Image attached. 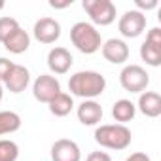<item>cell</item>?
<instances>
[{
	"label": "cell",
	"mask_w": 161,
	"mask_h": 161,
	"mask_svg": "<svg viewBox=\"0 0 161 161\" xmlns=\"http://www.w3.org/2000/svg\"><path fill=\"white\" fill-rule=\"evenodd\" d=\"M32 34L40 44H55L61 38V23L53 17H40L34 23Z\"/></svg>",
	"instance_id": "8"
},
{
	"label": "cell",
	"mask_w": 161,
	"mask_h": 161,
	"mask_svg": "<svg viewBox=\"0 0 161 161\" xmlns=\"http://www.w3.org/2000/svg\"><path fill=\"white\" fill-rule=\"evenodd\" d=\"M82 8L89 15L93 27H108L116 21V4L112 0H84Z\"/></svg>",
	"instance_id": "4"
},
{
	"label": "cell",
	"mask_w": 161,
	"mask_h": 161,
	"mask_svg": "<svg viewBox=\"0 0 161 161\" xmlns=\"http://www.w3.org/2000/svg\"><path fill=\"white\" fill-rule=\"evenodd\" d=\"M59 93H61V84L51 74H40L32 84V95H34V99L38 103L49 104Z\"/></svg>",
	"instance_id": "7"
},
{
	"label": "cell",
	"mask_w": 161,
	"mask_h": 161,
	"mask_svg": "<svg viewBox=\"0 0 161 161\" xmlns=\"http://www.w3.org/2000/svg\"><path fill=\"white\" fill-rule=\"evenodd\" d=\"M2 97H4V86H2V82H0V101H2Z\"/></svg>",
	"instance_id": "28"
},
{
	"label": "cell",
	"mask_w": 161,
	"mask_h": 161,
	"mask_svg": "<svg viewBox=\"0 0 161 161\" xmlns=\"http://www.w3.org/2000/svg\"><path fill=\"white\" fill-rule=\"evenodd\" d=\"M119 84L129 93H142L150 86V74L140 64H125L119 72Z\"/></svg>",
	"instance_id": "5"
},
{
	"label": "cell",
	"mask_w": 161,
	"mask_h": 161,
	"mask_svg": "<svg viewBox=\"0 0 161 161\" xmlns=\"http://www.w3.org/2000/svg\"><path fill=\"white\" fill-rule=\"evenodd\" d=\"M70 42L72 46L84 55H93L101 49L103 46V36L97 31V27H93L87 21H78L72 25L70 29Z\"/></svg>",
	"instance_id": "3"
},
{
	"label": "cell",
	"mask_w": 161,
	"mask_h": 161,
	"mask_svg": "<svg viewBox=\"0 0 161 161\" xmlns=\"http://www.w3.org/2000/svg\"><path fill=\"white\" fill-rule=\"evenodd\" d=\"M49 6L55 8V10H63V8L72 6V0H64V2H55V0H49Z\"/></svg>",
	"instance_id": "27"
},
{
	"label": "cell",
	"mask_w": 161,
	"mask_h": 161,
	"mask_svg": "<svg viewBox=\"0 0 161 161\" xmlns=\"http://www.w3.org/2000/svg\"><path fill=\"white\" fill-rule=\"evenodd\" d=\"M21 129V116L12 110H2L0 112V136L12 135Z\"/></svg>",
	"instance_id": "18"
},
{
	"label": "cell",
	"mask_w": 161,
	"mask_h": 161,
	"mask_svg": "<svg viewBox=\"0 0 161 161\" xmlns=\"http://www.w3.org/2000/svg\"><path fill=\"white\" fill-rule=\"evenodd\" d=\"M125 161H152V159H150V155H146L144 152H135V153H131Z\"/></svg>",
	"instance_id": "26"
},
{
	"label": "cell",
	"mask_w": 161,
	"mask_h": 161,
	"mask_svg": "<svg viewBox=\"0 0 161 161\" xmlns=\"http://www.w3.org/2000/svg\"><path fill=\"white\" fill-rule=\"evenodd\" d=\"M14 66H15L14 61H10L6 57H0V82H2V84H4V80L10 76V72H12Z\"/></svg>",
	"instance_id": "22"
},
{
	"label": "cell",
	"mask_w": 161,
	"mask_h": 161,
	"mask_svg": "<svg viewBox=\"0 0 161 161\" xmlns=\"http://www.w3.org/2000/svg\"><path fill=\"white\" fill-rule=\"evenodd\" d=\"M29 84H31V72H29V68L27 66H23V64H15L14 68H12V72H10V76L4 80V87L10 91V93H23L27 87H29Z\"/></svg>",
	"instance_id": "12"
},
{
	"label": "cell",
	"mask_w": 161,
	"mask_h": 161,
	"mask_svg": "<svg viewBox=\"0 0 161 161\" xmlns=\"http://www.w3.org/2000/svg\"><path fill=\"white\" fill-rule=\"evenodd\" d=\"M140 59L148 66H159L161 64V46H155V44L144 40L140 46Z\"/></svg>",
	"instance_id": "19"
},
{
	"label": "cell",
	"mask_w": 161,
	"mask_h": 161,
	"mask_svg": "<svg viewBox=\"0 0 161 161\" xmlns=\"http://www.w3.org/2000/svg\"><path fill=\"white\" fill-rule=\"evenodd\" d=\"M19 157V146L14 140L0 138V161H17Z\"/></svg>",
	"instance_id": "20"
},
{
	"label": "cell",
	"mask_w": 161,
	"mask_h": 161,
	"mask_svg": "<svg viewBox=\"0 0 161 161\" xmlns=\"http://www.w3.org/2000/svg\"><path fill=\"white\" fill-rule=\"evenodd\" d=\"M21 25L17 23L15 17H10V15H4V17H0V44H4V40L15 31L19 29Z\"/></svg>",
	"instance_id": "21"
},
{
	"label": "cell",
	"mask_w": 161,
	"mask_h": 161,
	"mask_svg": "<svg viewBox=\"0 0 161 161\" xmlns=\"http://www.w3.org/2000/svg\"><path fill=\"white\" fill-rule=\"evenodd\" d=\"M47 106H49V112H51L55 118H64V116H68V114L72 112V108H74V99H72L70 93L61 91Z\"/></svg>",
	"instance_id": "17"
},
{
	"label": "cell",
	"mask_w": 161,
	"mask_h": 161,
	"mask_svg": "<svg viewBox=\"0 0 161 161\" xmlns=\"http://www.w3.org/2000/svg\"><path fill=\"white\" fill-rule=\"evenodd\" d=\"M6 8V2H4V0H0V10H4Z\"/></svg>",
	"instance_id": "29"
},
{
	"label": "cell",
	"mask_w": 161,
	"mask_h": 161,
	"mask_svg": "<svg viewBox=\"0 0 161 161\" xmlns=\"http://www.w3.org/2000/svg\"><path fill=\"white\" fill-rule=\"evenodd\" d=\"M78 114V119L82 125H87V127H93V125H99L103 121V106L97 103V101H84L82 104L78 106L76 110Z\"/></svg>",
	"instance_id": "13"
},
{
	"label": "cell",
	"mask_w": 161,
	"mask_h": 161,
	"mask_svg": "<svg viewBox=\"0 0 161 161\" xmlns=\"http://www.w3.org/2000/svg\"><path fill=\"white\" fill-rule=\"evenodd\" d=\"M86 161H112V157H110V153H106V152H91V153L86 157Z\"/></svg>",
	"instance_id": "25"
},
{
	"label": "cell",
	"mask_w": 161,
	"mask_h": 161,
	"mask_svg": "<svg viewBox=\"0 0 161 161\" xmlns=\"http://www.w3.org/2000/svg\"><path fill=\"white\" fill-rule=\"evenodd\" d=\"M118 31L123 38H138L146 31V14L138 10H127L118 21Z\"/></svg>",
	"instance_id": "6"
},
{
	"label": "cell",
	"mask_w": 161,
	"mask_h": 161,
	"mask_svg": "<svg viewBox=\"0 0 161 161\" xmlns=\"http://www.w3.org/2000/svg\"><path fill=\"white\" fill-rule=\"evenodd\" d=\"M135 116H136V106H135L133 101H129V99H119V101L114 103V106H112V118H114L119 125H125V123L133 121Z\"/></svg>",
	"instance_id": "16"
},
{
	"label": "cell",
	"mask_w": 161,
	"mask_h": 161,
	"mask_svg": "<svg viewBox=\"0 0 161 161\" xmlns=\"http://www.w3.org/2000/svg\"><path fill=\"white\" fill-rule=\"evenodd\" d=\"M51 161H82V150L70 138H59L51 146Z\"/></svg>",
	"instance_id": "9"
},
{
	"label": "cell",
	"mask_w": 161,
	"mask_h": 161,
	"mask_svg": "<svg viewBox=\"0 0 161 161\" xmlns=\"http://www.w3.org/2000/svg\"><path fill=\"white\" fill-rule=\"evenodd\" d=\"M72 63H74L72 53H70L66 47H63V46H55V47H51L49 53H47V68H49L53 74H59V76L66 74V72L70 70Z\"/></svg>",
	"instance_id": "11"
},
{
	"label": "cell",
	"mask_w": 161,
	"mask_h": 161,
	"mask_svg": "<svg viewBox=\"0 0 161 161\" xmlns=\"http://www.w3.org/2000/svg\"><path fill=\"white\" fill-rule=\"evenodd\" d=\"M103 57L112 64H123L129 59V46L121 38H110L101 46Z\"/></svg>",
	"instance_id": "10"
},
{
	"label": "cell",
	"mask_w": 161,
	"mask_h": 161,
	"mask_svg": "<svg viewBox=\"0 0 161 161\" xmlns=\"http://www.w3.org/2000/svg\"><path fill=\"white\" fill-rule=\"evenodd\" d=\"M2 46H4L10 53L21 55V53H25V51L29 49V46H31V36H29L27 31H23V29L19 27V29H15V31L4 40Z\"/></svg>",
	"instance_id": "15"
},
{
	"label": "cell",
	"mask_w": 161,
	"mask_h": 161,
	"mask_svg": "<svg viewBox=\"0 0 161 161\" xmlns=\"http://www.w3.org/2000/svg\"><path fill=\"white\" fill-rule=\"evenodd\" d=\"M135 106L146 118H159L161 116V95L155 91H142Z\"/></svg>",
	"instance_id": "14"
},
{
	"label": "cell",
	"mask_w": 161,
	"mask_h": 161,
	"mask_svg": "<svg viewBox=\"0 0 161 161\" xmlns=\"http://www.w3.org/2000/svg\"><path fill=\"white\" fill-rule=\"evenodd\" d=\"M106 89V78L95 70H80L70 76L68 80V91L74 97L84 101H95Z\"/></svg>",
	"instance_id": "1"
},
{
	"label": "cell",
	"mask_w": 161,
	"mask_h": 161,
	"mask_svg": "<svg viewBox=\"0 0 161 161\" xmlns=\"http://www.w3.org/2000/svg\"><path fill=\"white\" fill-rule=\"evenodd\" d=\"M95 142L106 150H125L131 146L133 135L131 129L127 125H119V123H106V125H99L95 129Z\"/></svg>",
	"instance_id": "2"
},
{
	"label": "cell",
	"mask_w": 161,
	"mask_h": 161,
	"mask_svg": "<svg viewBox=\"0 0 161 161\" xmlns=\"http://www.w3.org/2000/svg\"><path fill=\"white\" fill-rule=\"evenodd\" d=\"M146 42H152V44H155V46H161V29H159V27L150 29L148 34H146Z\"/></svg>",
	"instance_id": "24"
},
{
	"label": "cell",
	"mask_w": 161,
	"mask_h": 161,
	"mask_svg": "<svg viewBox=\"0 0 161 161\" xmlns=\"http://www.w3.org/2000/svg\"><path fill=\"white\" fill-rule=\"evenodd\" d=\"M135 6L138 12H150V10H155L157 8V0H135Z\"/></svg>",
	"instance_id": "23"
}]
</instances>
